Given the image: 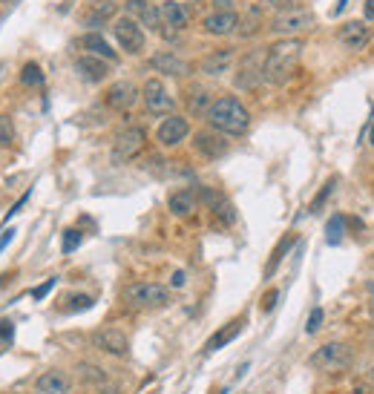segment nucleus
<instances>
[{
  "instance_id": "f257e3e1",
  "label": "nucleus",
  "mask_w": 374,
  "mask_h": 394,
  "mask_svg": "<svg viewBox=\"0 0 374 394\" xmlns=\"http://www.w3.org/2000/svg\"><path fill=\"white\" fill-rule=\"evenodd\" d=\"M303 49L306 43L299 38H279L276 43H271L265 49V66H262L265 84L282 87L285 81H291V75L299 66V58H303Z\"/></svg>"
},
{
  "instance_id": "f03ea898",
  "label": "nucleus",
  "mask_w": 374,
  "mask_h": 394,
  "mask_svg": "<svg viewBox=\"0 0 374 394\" xmlns=\"http://www.w3.org/2000/svg\"><path fill=\"white\" fill-rule=\"evenodd\" d=\"M204 121L210 130H216L222 135H245L251 127V113L237 95H219V98H213Z\"/></svg>"
},
{
  "instance_id": "7ed1b4c3",
  "label": "nucleus",
  "mask_w": 374,
  "mask_h": 394,
  "mask_svg": "<svg viewBox=\"0 0 374 394\" xmlns=\"http://www.w3.org/2000/svg\"><path fill=\"white\" fill-rule=\"evenodd\" d=\"M308 363H311L314 368L326 371V374H337V371L351 368V363H354V348H351V343L331 340V343L320 346V348L311 354V360H308Z\"/></svg>"
},
{
  "instance_id": "20e7f679",
  "label": "nucleus",
  "mask_w": 374,
  "mask_h": 394,
  "mask_svg": "<svg viewBox=\"0 0 374 394\" xmlns=\"http://www.w3.org/2000/svg\"><path fill=\"white\" fill-rule=\"evenodd\" d=\"M124 299L133 305V308H165L170 302V291L159 282H133L127 285L124 291Z\"/></svg>"
},
{
  "instance_id": "39448f33",
  "label": "nucleus",
  "mask_w": 374,
  "mask_h": 394,
  "mask_svg": "<svg viewBox=\"0 0 374 394\" xmlns=\"http://www.w3.org/2000/svg\"><path fill=\"white\" fill-rule=\"evenodd\" d=\"M314 26H317V15L314 12H308V9H288V12L274 15L268 29L274 35H282V38H296L299 32H308Z\"/></svg>"
},
{
  "instance_id": "423d86ee",
  "label": "nucleus",
  "mask_w": 374,
  "mask_h": 394,
  "mask_svg": "<svg viewBox=\"0 0 374 394\" xmlns=\"http://www.w3.org/2000/svg\"><path fill=\"white\" fill-rule=\"evenodd\" d=\"M144 147H147V133L141 127H127L113 141V162L115 165H127V162L135 159V155L144 152Z\"/></svg>"
},
{
  "instance_id": "0eeeda50",
  "label": "nucleus",
  "mask_w": 374,
  "mask_h": 394,
  "mask_svg": "<svg viewBox=\"0 0 374 394\" xmlns=\"http://www.w3.org/2000/svg\"><path fill=\"white\" fill-rule=\"evenodd\" d=\"M262 66H265V52H262V49L248 52V55L239 61V69H237V78H234L237 90L251 93V90H256L259 84H265V72H262Z\"/></svg>"
},
{
  "instance_id": "6e6552de",
  "label": "nucleus",
  "mask_w": 374,
  "mask_h": 394,
  "mask_svg": "<svg viewBox=\"0 0 374 394\" xmlns=\"http://www.w3.org/2000/svg\"><path fill=\"white\" fill-rule=\"evenodd\" d=\"M141 98H144V107L150 115H173L176 110V101L173 95L167 93V87L159 81V78H150L141 90Z\"/></svg>"
},
{
  "instance_id": "1a4fd4ad",
  "label": "nucleus",
  "mask_w": 374,
  "mask_h": 394,
  "mask_svg": "<svg viewBox=\"0 0 374 394\" xmlns=\"http://www.w3.org/2000/svg\"><path fill=\"white\" fill-rule=\"evenodd\" d=\"M113 35H115L118 46H121L124 52H130V55H138V52L144 49V41H147L141 24H138L135 18H130V15H124V18H118V21L113 24Z\"/></svg>"
},
{
  "instance_id": "9d476101",
  "label": "nucleus",
  "mask_w": 374,
  "mask_h": 394,
  "mask_svg": "<svg viewBox=\"0 0 374 394\" xmlns=\"http://www.w3.org/2000/svg\"><path fill=\"white\" fill-rule=\"evenodd\" d=\"M138 98H141V95H138V87H135L133 81H115V84H110L107 93H104V104H107L110 110H115V113L133 110Z\"/></svg>"
},
{
  "instance_id": "9b49d317",
  "label": "nucleus",
  "mask_w": 374,
  "mask_h": 394,
  "mask_svg": "<svg viewBox=\"0 0 374 394\" xmlns=\"http://www.w3.org/2000/svg\"><path fill=\"white\" fill-rule=\"evenodd\" d=\"M190 135V121L185 118V115H165V121L159 124V130H156V141L162 144V147H176V144H182L185 138Z\"/></svg>"
},
{
  "instance_id": "f8f14e48",
  "label": "nucleus",
  "mask_w": 374,
  "mask_h": 394,
  "mask_svg": "<svg viewBox=\"0 0 374 394\" xmlns=\"http://www.w3.org/2000/svg\"><path fill=\"white\" fill-rule=\"evenodd\" d=\"M193 150L199 155H204L207 162H216V159H222V155L228 152V141H224L222 133H216V130L207 127V130H199L193 135Z\"/></svg>"
},
{
  "instance_id": "ddd939ff",
  "label": "nucleus",
  "mask_w": 374,
  "mask_h": 394,
  "mask_svg": "<svg viewBox=\"0 0 374 394\" xmlns=\"http://www.w3.org/2000/svg\"><path fill=\"white\" fill-rule=\"evenodd\" d=\"M159 12H162V24L167 26V29H162V35L167 41H173V32H182L190 24V12H187L185 4H179V0H165V4L159 6Z\"/></svg>"
},
{
  "instance_id": "4468645a",
  "label": "nucleus",
  "mask_w": 374,
  "mask_h": 394,
  "mask_svg": "<svg viewBox=\"0 0 374 394\" xmlns=\"http://www.w3.org/2000/svg\"><path fill=\"white\" fill-rule=\"evenodd\" d=\"M93 343H95V348H101V351H107L113 357H127L130 354V337L121 328H113V326L95 331L93 334Z\"/></svg>"
},
{
  "instance_id": "2eb2a0df",
  "label": "nucleus",
  "mask_w": 374,
  "mask_h": 394,
  "mask_svg": "<svg viewBox=\"0 0 374 394\" xmlns=\"http://www.w3.org/2000/svg\"><path fill=\"white\" fill-rule=\"evenodd\" d=\"M337 41L348 49V52H363L371 41V32L365 26V21H346L337 32Z\"/></svg>"
},
{
  "instance_id": "dca6fc26",
  "label": "nucleus",
  "mask_w": 374,
  "mask_h": 394,
  "mask_svg": "<svg viewBox=\"0 0 374 394\" xmlns=\"http://www.w3.org/2000/svg\"><path fill=\"white\" fill-rule=\"evenodd\" d=\"M150 69H156L162 75H170V78H187L193 72V66L185 58L173 55V52H156L153 58H150Z\"/></svg>"
},
{
  "instance_id": "f3484780",
  "label": "nucleus",
  "mask_w": 374,
  "mask_h": 394,
  "mask_svg": "<svg viewBox=\"0 0 374 394\" xmlns=\"http://www.w3.org/2000/svg\"><path fill=\"white\" fill-rule=\"evenodd\" d=\"M239 15L231 9V12H210L204 21H202V26H204V32L207 35H216V38H224V35H234V32H239Z\"/></svg>"
},
{
  "instance_id": "a211bd4d",
  "label": "nucleus",
  "mask_w": 374,
  "mask_h": 394,
  "mask_svg": "<svg viewBox=\"0 0 374 394\" xmlns=\"http://www.w3.org/2000/svg\"><path fill=\"white\" fill-rule=\"evenodd\" d=\"M234 58H237V52H234L231 46H224V49H213V52H207V55L199 61V69H202L207 78H219V75H224V72L231 69Z\"/></svg>"
},
{
  "instance_id": "6ab92c4d",
  "label": "nucleus",
  "mask_w": 374,
  "mask_h": 394,
  "mask_svg": "<svg viewBox=\"0 0 374 394\" xmlns=\"http://www.w3.org/2000/svg\"><path fill=\"white\" fill-rule=\"evenodd\" d=\"M248 326V317H245V313H242V317H234L231 323H224L207 343H204V354H213V351H219V348H224V346H228V343H234L239 334H242V328Z\"/></svg>"
},
{
  "instance_id": "aec40b11",
  "label": "nucleus",
  "mask_w": 374,
  "mask_h": 394,
  "mask_svg": "<svg viewBox=\"0 0 374 394\" xmlns=\"http://www.w3.org/2000/svg\"><path fill=\"white\" fill-rule=\"evenodd\" d=\"M110 61L104 58H95V55H81L78 61H75V72H78L87 84H101L104 78L110 75Z\"/></svg>"
},
{
  "instance_id": "412c9836",
  "label": "nucleus",
  "mask_w": 374,
  "mask_h": 394,
  "mask_svg": "<svg viewBox=\"0 0 374 394\" xmlns=\"http://www.w3.org/2000/svg\"><path fill=\"white\" fill-rule=\"evenodd\" d=\"M69 388H72V380L61 368H49V371H43L35 380V391L38 394H69Z\"/></svg>"
},
{
  "instance_id": "4be33fe9",
  "label": "nucleus",
  "mask_w": 374,
  "mask_h": 394,
  "mask_svg": "<svg viewBox=\"0 0 374 394\" xmlns=\"http://www.w3.org/2000/svg\"><path fill=\"white\" fill-rule=\"evenodd\" d=\"M127 12H130V18L135 15L147 29H153V32H162V12L150 4V0H127Z\"/></svg>"
},
{
  "instance_id": "5701e85b",
  "label": "nucleus",
  "mask_w": 374,
  "mask_h": 394,
  "mask_svg": "<svg viewBox=\"0 0 374 394\" xmlns=\"http://www.w3.org/2000/svg\"><path fill=\"white\" fill-rule=\"evenodd\" d=\"M167 207H170L173 216L187 219V216H193V210L199 207V196H196V190H190V187H179V190H173V193L167 196Z\"/></svg>"
},
{
  "instance_id": "b1692460",
  "label": "nucleus",
  "mask_w": 374,
  "mask_h": 394,
  "mask_svg": "<svg viewBox=\"0 0 374 394\" xmlns=\"http://www.w3.org/2000/svg\"><path fill=\"white\" fill-rule=\"evenodd\" d=\"M78 46L87 52V55H95V58H104V61H115L118 55H115V49L107 43V38L104 35H98V32H87V35H81L78 38Z\"/></svg>"
},
{
  "instance_id": "393cba45",
  "label": "nucleus",
  "mask_w": 374,
  "mask_h": 394,
  "mask_svg": "<svg viewBox=\"0 0 374 394\" xmlns=\"http://www.w3.org/2000/svg\"><path fill=\"white\" fill-rule=\"evenodd\" d=\"M115 4L113 0H95V4L81 15V24L84 26H90V29H98V26H104L110 18H115Z\"/></svg>"
},
{
  "instance_id": "a878e982",
  "label": "nucleus",
  "mask_w": 374,
  "mask_h": 394,
  "mask_svg": "<svg viewBox=\"0 0 374 394\" xmlns=\"http://www.w3.org/2000/svg\"><path fill=\"white\" fill-rule=\"evenodd\" d=\"M299 242V236L294 233V230H288L285 236H282V239L274 245V251H271V259H268V265H265V279H271L274 274H276V268L282 265V259L291 254V248Z\"/></svg>"
},
{
  "instance_id": "bb28decb",
  "label": "nucleus",
  "mask_w": 374,
  "mask_h": 394,
  "mask_svg": "<svg viewBox=\"0 0 374 394\" xmlns=\"http://www.w3.org/2000/svg\"><path fill=\"white\" fill-rule=\"evenodd\" d=\"M210 104H213V95L204 90V87H193L190 90V98H187V110L193 113V115H207V110H210Z\"/></svg>"
},
{
  "instance_id": "cd10ccee",
  "label": "nucleus",
  "mask_w": 374,
  "mask_h": 394,
  "mask_svg": "<svg viewBox=\"0 0 374 394\" xmlns=\"http://www.w3.org/2000/svg\"><path fill=\"white\" fill-rule=\"evenodd\" d=\"M337 187H340V176H331V179H326V185H323V187L317 190V196L311 199V204H308V213H320Z\"/></svg>"
},
{
  "instance_id": "c85d7f7f",
  "label": "nucleus",
  "mask_w": 374,
  "mask_h": 394,
  "mask_svg": "<svg viewBox=\"0 0 374 394\" xmlns=\"http://www.w3.org/2000/svg\"><path fill=\"white\" fill-rule=\"evenodd\" d=\"M346 224H348L346 216H331V219H328V224H326V233H328L326 239H328V245H340V242H343Z\"/></svg>"
},
{
  "instance_id": "c756f323",
  "label": "nucleus",
  "mask_w": 374,
  "mask_h": 394,
  "mask_svg": "<svg viewBox=\"0 0 374 394\" xmlns=\"http://www.w3.org/2000/svg\"><path fill=\"white\" fill-rule=\"evenodd\" d=\"M78 377H81V383H93V385H104L107 383V371L98 368V366H90V363L78 366Z\"/></svg>"
},
{
  "instance_id": "7c9ffc66",
  "label": "nucleus",
  "mask_w": 374,
  "mask_h": 394,
  "mask_svg": "<svg viewBox=\"0 0 374 394\" xmlns=\"http://www.w3.org/2000/svg\"><path fill=\"white\" fill-rule=\"evenodd\" d=\"M21 81H24L26 87H43V72H41V66H38L35 61L24 63V69H21Z\"/></svg>"
},
{
  "instance_id": "2f4dec72",
  "label": "nucleus",
  "mask_w": 374,
  "mask_h": 394,
  "mask_svg": "<svg viewBox=\"0 0 374 394\" xmlns=\"http://www.w3.org/2000/svg\"><path fill=\"white\" fill-rule=\"evenodd\" d=\"M81 242H84V233L75 230V227H66V230H63V245H61V251H63V254H72Z\"/></svg>"
},
{
  "instance_id": "473e14b6",
  "label": "nucleus",
  "mask_w": 374,
  "mask_h": 394,
  "mask_svg": "<svg viewBox=\"0 0 374 394\" xmlns=\"http://www.w3.org/2000/svg\"><path fill=\"white\" fill-rule=\"evenodd\" d=\"M69 302H72V305H66V311H69V313H75V311H90L95 299H93V296H87V294H75V296H69Z\"/></svg>"
},
{
  "instance_id": "72a5a7b5",
  "label": "nucleus",
  "mask_w": 374,
  "mask_h": 394,
  "mask_svg": "<svg viewBox=\"0 0 374 394\" xmlns=\"http://www.w3.org/2000/svg\"><path fill=\"white\" fill-rule=\"evenodd\" d=\"M276 299H279V288H268V291L262 294V299H259L262 313H271V311L276 308Z\"/></svg>"
},
{
  "instance_id": "f704fd0d",
  "label": "nucleus",
  "mask_w": 374,
  "mask_h": 394,
  "mask_svg": "<svg viewBox=\"0 0 374 394\" xmlns=\"http://www.w3.org/2000/svg\"><path fill=\"white\" fill-rule=\"evenodd\" d=\"M323 308H314L311 313H308V323H306V334H317L320 328H323Z\"/></svg>"
},
{
  "instance_id": "c9c22d12",
  "label": "nucleus",
  "mask_w": 374,
  "mask_h": 394,
  "mask_svg": "<svg viewBox=\"0 0 374 394\" xmlns=\"http://www.w3.org/2000/svg\"><path fill=\"white\" fill-rule=\"evenodd\" d=\"M15 138V130H12V121L0 115V147H9Z\"/></svg>"
},
{
  "instance_id": "e433bc0d",
  "label": "nucleus",
  "mask_w": 374,
  "mask_h": 394,
  "mask_svg": "<svg viewBox=\"0 0 374 394\" xmlns=\"http://www.w3.org/2000/svg\"><path fill=\"white\" fill-rule=\"evenodd\" d=\"M55 282H58V276H49V279L43 282V285H38V288L32 291V299H43V296H46V294H49V291L55 288Z\"/></svg>"
},
{
  "instance_id": "4c0bfd02",
  "label": "nucleus",
  "mask_w": 374,
  "mask_h": 394,
  "mask_svg": "<svg viewBox=\"0 0 374 394\" xmlns=\"http://www.w3.org/2000/svg\"><path fill=\"white\" fill-rule=\"evenodd\" d=\"M15 334V323L12 320H0V343H9Z\"/></svg>"
},
{
  "instance_id": "58836bf2",
  "label": "nucleus",
  "mask_w": 374,
  "mask_h": 394,
  "mask_svg": "<svg viewBox=\"0 0 374 394\" xmlns=\"http://www.w3.org/2000/svg\"><path fill=\"white\" fill-rule=\"evenodd\" d=\"M265 6L276 9V15H279V12H288V9H296L294 0H265Z\"/></svg>"
},
{
  "instance_id": "ea45409f",
  "label": "nucleus",
  "mask_w": 374,
  "mask_h": 394,
  "mask_svg": "<svg viewBox=\"0 0 374 394\" xmlns=\"http://www.w3.org/2000/svg\"><path fill=\"white\" fill-rule=\"evenodd\" d=\"M210 4H213V9H216V12H231L237 0H210Z\"/></svg>"
},
{
  "instance_id": "a19ab883",
  "label": "nucleus",
  "mask_w": 374,
  "mask_h": 394,
  "mask_svg": "<svg viewBox=\"0 0 374 394\" xmlns=\"http://www.w3.org/2000/svg\"><path fill=\"white\" fill-rule=\"evenodd\" d=\"M15 233H18L15 227H9V230H4V236H0V251H4V248H6V245H9L12 239H15Z\"/></svg>"
},
{
  "instance_id": "79ce46f5",
  "label": "nucleus",
  "mask_w": 374,
  "mask_h": 394,
  "mask_svg": "<svg viewBox=\"0 0 374 394\" xmlns=\"http://www.w3.org/2000/svg\"><path fill=\"white\" fill-rule=\"evenodd\" d=\"M185 282H187V279H185V271H176V274H173V279H170V285H173V288H185Z\"/></svg>"
},
{
  "instance_id": "37998d69",
  "label": "nucleus",
  "mask_w": 374,
  "mask_h": 394,
  "mask_svg": "<svg viewBox=\"0 0 374 394\" xmlns=\"http://www.w3.org/2000/svg\"><path fill=\"white\" fill-rule=\"evenodd\" d=\"M26 199H29V193H24V196H21V199H18V202H15V207H12V210H9V216H15V213H18V210H21V207H24V204H26ZM9 216H6V219H9Z\"/></svg>"
},
{
  "instance_id": "c03bdc74",
  "label": "nucleus",
  "mask_w": 374,
  "mask_h": 394,
  "mask_svg": "<svg viewBox=\"0 0 374 394\" xmlns=\"http://www.w3.org/2000/svg\"><path fill=\"white\" fill-rule=\"evenodd\" d=\"M365 18L374 21V0H365Z\"/></svg>"
},
{
  "instance_id": "a18cd8bd",
  "label": "nucleus",
  "mask_w": 374,
  "mask_h": 394,
  "mask_svg": "<svg viewBox=\"0 0 374 394\" xmlns=\"http://www.w3.org/2000/svg\"><path fill=\"white\" fill-rule=\"evenodd\" d=\"M365 291H368V296H371V305H374V279H371V282H365Z\"/></svg>"
},
{
  "instance_id": "49530a36",
  "label": "nucleus",
  "mask_w": 374,
  "mask_h": 394,
  "mask_svg": "<svg viewBox=\"0 0 374 394\" xmlns=\"http://www.w3.org/2000/svg\"><path fill=\"white\" fill-rule=\"evenodd\" d=\"M348 394H365V391H363V388H351Z\"/></svg>"
},
{
  "instance_id": "de8ad7c7",
  "label": "nucleus",
  "mask_w": 374,
  "mask_h": 394,
  "mask_svg": "<svg viewBox=\"0 0 374 394\" xmlns=\"http://www.w3.org/2000/svg\"><path fill=\"white\" fill-rule=\"evenodd\" d=\"M6 279H9V276H0V288H4V285H6Z\"/></svg>"
},
{
  "instance_id": "09e8293b",
  "label": "nucleus",
  "mask_w": 374,
  "mask_h": 394,
  "mask_svg": "<svg viewBox=\"0 0 374 394\" xmlns=\"http://www.w3.org/2000/svg\"><path fill=\"white\" fill-rule=\"evenodd\" d=\"M368 144H371V147H374V130H371V138H368Z\"/></svg>"
},
{
  "instance_id": "8fccbe9b",
  "label": "nucleus",
  "mask_w": 374,
  "mask_h": 394,
  "mask_svg": "<svg viewBox=\"0 0 374 394\" xmlns=\"http://www.w3.org/2000/svg\"><path fill=\"white\" fill-rule=\"evenodd\" d=\"M371 343H374V323H371Z\"/></svg>"
},
{
  "instance_id": "3c124183",
  "label": "nucleus",
  "mask_w": 374,
  "mask_h": 394,
  "mask_svg": "<svg viewBox=\"0 0 374 394\" xmlns=\"http://www.w3.org/2000/svg\"><path fill=\"white\" fill-rule=\"evenodd\" d=\"M371 383H374V366H371Z\"/></svg>"
}]
</instances>
